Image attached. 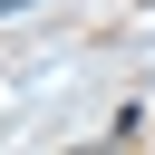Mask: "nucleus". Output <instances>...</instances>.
<instances>
[{
	"mask_svg": "<svg viewBox=\"0 0 155 155\" xmlns=\"http://www.w3.org/2000/svg\"><path fill=\"white\" fill-rule=\"evenodd\" d=\"M19 10H39V0H0V19H19Z\"/></svg>",
	"mask_w": 155,
	"mask_h": 155,
	"instance_id": "nucleus-1",
	"label": "nucleus"
}]
</instances>
